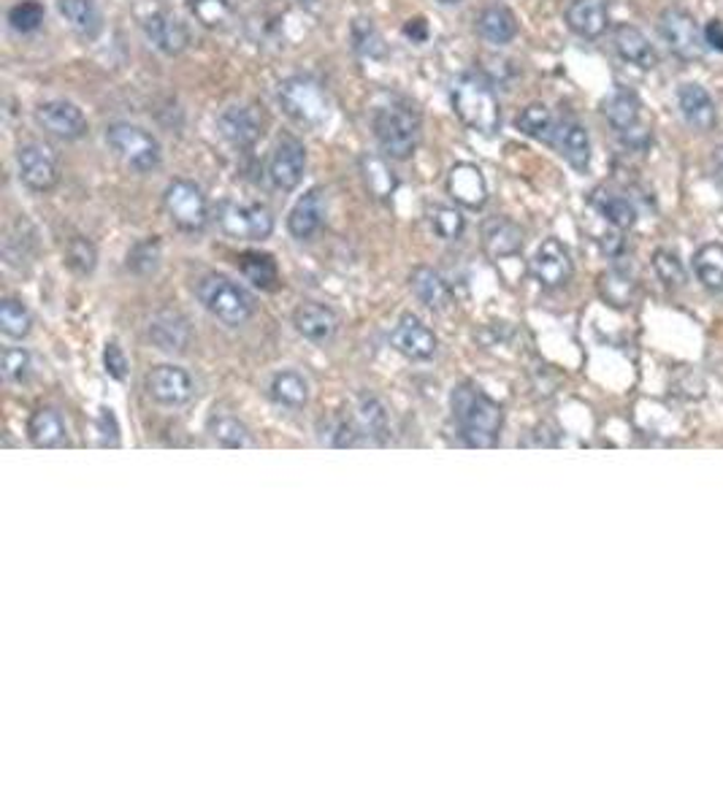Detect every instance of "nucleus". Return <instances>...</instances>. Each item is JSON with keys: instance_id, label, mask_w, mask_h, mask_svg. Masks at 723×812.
<instances>
[{"instance_id": "f3484780", "label": "nucleus", "mask_w": 723, "mask_h": 812, "mask_svg": "<svg viewBox=\"0 0 723 812\" xmlns=\"http://www.w3.org/2000/svg\"><path fill=\"white\" fill-rule=\"evenodd\" d=\"M217 130L236 150H249L263 136V119L253 106H228L217 117Z\"/></svg>"}, {"instance_id": "c756f323", "label": "nucleus", "mask_w": 723, "mask_h": 812, "mask_svg": "<svg viewBox=\"0 0 723 812\" xmlns=\"http://www.w3.org/2000/svg\"><path fill=\"white\" fill-rule=\"evenodd\" d=\"M477 33L488 43L504 47V43L515 41V36H518V20H515V14L507 5H488V9H482L477 14Z\"/></svg>"}, {"instance_id": "a211bd4d", "label": "nucleus", "mask_w": 723, "mask_h": 812, "mask_svg": "<svg viewBox=\"0 0 723 812\" xmlns=\"http://www.w3.org/2000/svg\"><path fill=\"white\" fill-rule=\"evenodd\" d=\"M150 341L163 352H184L193 341V328H190L188 318L171 309H163V312L152 314L150 320Z\"/></svg>"}, {"instance_id": "39448f33", "label": "nucleus", "mask_w": 723, "mask_h": 812, "mask_svg": "<svg viewBox=\"0 0 723 812\" xmlns=\"http://www.w3.org/2000/svg\"><path fill=\"white\" fill-rule=\"evenodd\" d=\"M106 141L114 150V155L128 168L139 173H150L160 166V141L150 130L139 128L130 123L108 125Z\"/></svg>"}, {"instance_id": "6e6552de", "label": "nucleus", "mask_w": 723, "mask_h": 812, "mask_svg": "<svg viewBox=\"0 0 723 812\" xmlns=\"http://www.w3.org/2000/svg\"><path fill=\"white\" fill-rule=\"evenodd\" d=\"M659 30L664 36V41L670 43L672 54H677L681 60H699L705 52V30H699L697 20L688 14L686 9H664L659 16Z\"/></svg>"}, {"instance_id": "1a4fd4ad", "label": "nucleus", "mask_w": 723, "mask_h": 812, "mask_svg": "<svg viewBox=\"0 0 723 812\" xmlns=\"http://www.w3.org/2000/svg\"><path fill=\"white\" fill-rule=\"evenodd\" d=\"M217 220L222 231L233 239L263 242L274 233V215L263 204H222Z\"/></svg>"}, {"instance_id": "4c0bfd02", "label": "nucleus", "mask_w": 723, "mask_h": 812, "mask_svg": "<svg viewBox=\"0 0 723 812\" xmlns=\"http://www.w3.org/2000/svg\"><path fill=\"white\" fill-rule=\"evenodd\" d=\"M238 269L260 291H274L276 282H280V269H276V260L271 255L244 253L238 258Z\"/></svg>"}, {"instance_id": "3c124183", "label": "nucleus", "mask_w": 723, "mask_h": 812, "mask_svg": "<svg viewBox=\"0 0 723 812\" xmlns=\"http://www.w3.org/2000/svg\"><path fill=\"white\" fill-rule=\"evenodd\" d=\"M98 434H101L103 447H119V423L108 407H103L98 414Z\"/></svg>"}, {"instance_id": "a878e982", "label": "nucleus", "mask_w": 723, "mask_h": 812, "mask_svg": "<svg viewBox=\"0 0 723 812\" xmlns=\"http://www.w3.org/2000/svg\"><path fill=\"white\" fill-rule=\"evenodd\" d=\"M569 30L580 38H599L610 27V9L607 0H572L567 9Z\"/></svg>"}, {"instance_id": "cd10ccee", "label": "nucleus", "mask_w": 723, "mask_h": 812, "mask_svg": "<svg viewBox=\"0 0 723 812\" xmlns=\"http://www.w3.org/2000/svg\"><path fill=\"white\" fill-rule=\"evenodd\" d=\"M410 287L417 296V301L426 304L434 312H444L450 307V301H453V293H450V285L444 282V276L439 271L428 269V266H417L412 271Z\"/></svg>"}, {"instance_id": "9d476101", "label": "nucleus", "mask_w": 723, "mask_h": 812, "mask_svg": "<svg viewBox=\"0 0 723 812\" xmlns=\"http://www.w3.org/2000/svg\"><path fill=\"white\" fill-rule=\"evenodd\" d=\"M16 166H20L22 182L30 190H36V193H49V190L57 188V155H54L47 144L30 141V144L20 146V152H16Z\"/></svg>"}, {"instance_id": "dca6fc26", "label": "nucleus", "mask_w": 723, "mask_h": 812, "mask_svg": "<svg viewBox=\"0 0 723 812\" xmlns=\"http://www.w3.org/2000/svg\"><path fill=\"white\" fill-rule=\"evenodd\" d=\"M390 341H393V347L401 356L412 358V361H428V358L437 356L439 350L437 334H434L421 318H415V314H404V318L396 323Z\"/></svg>"}, {"instance_id": "412c9836", "label": "nucleus", "mask_w": 723, "mask_h": 812, "mask_svg": "<svg viewBox=\"0 0 723 812\" xmlns=\"http://www.w3.org/2000/svg\"><path fill=\"white\" fill-rule=\"evenodd\" d=\"M325 222V193L320 188L307 190L287 215V231L298 242H307L323 228Z\"/></svg>"}, {"instance_id": "6e6d98bb", "label": "nucleus", "mask_w": 723, "mask_h": 812, "mask_svg": "<svg viewBox=\"0 0 723 812\" xmlns=\"http://www.w3.org/2000/svg\"><path fill=\"white\" fill-rule=\"evenodd\" d=\"M301 3L304 5H314V3H318V0H301Z\"/></svg>"}, {"instance_id": "bb28decb", "label": "nucleus", "mask_w": 723, "mask_h": 812, "mask_svg": "<svg viewBox=\"0 0 723 812\" xmlns=\"http://www.w3.org/2000/svg\"><path fill=\"white\" fill-rule=\"evenodd\" d=\"M27 439L41 450H54V447L68 444V425L63 414L54 407H38L27 420Z\"/></svg>"}, {"instance_id": "5fc2aeb1", "label": "nucleus", "mask_w": 723, "mask_h": 812, "mask_svg": "<svg viewBox=\"0 0 723 812\" xmlns=\"http://www.w3.org/2000/svg\"><path fill=\"white\" fill-rule=\"evenodd\" d=\"M713 168H715V173L723 179V146H715L713 150Z\"/></svg>"}, {"instance_id": "b1692460", "label": "nucleus", "mask_w": 723, "mask_h": 812, "mask_svg": "<svg viewBox=\"0 0 723 812\" xmlns=\"http://www.w3.org/2000/svg\"><path fill=\"white\" fill-rule=\"evenodd\" d=\"M677 106H681V114L686 117V123L692 128L702 130V133H710L719 123V112H715V103L710 98V92L705 90L702 85H683L677 90Z\"/></svg>"}, {"instance_id": "f704fd0d", "label": "nucleus", "mask_w": 723, "mask_h": 812, "mask_svg": "<svg viewBox=\"0 0 723 812\" xmlns=\"http://www.w3.org/2000/svg\"><path fill=\"white\" fill-rule=\"evenodd\" d=\"M269 394L274 404L285 409H304L309 401V383L298 372H280L271 377Z\"/></svg>"}, {"instance_id": "6ab92c4d", "label": "nucleus", "mask_w": 723, "mask_h": 812, "mask_svg": "<svg viewBox=\"0 0 723 812\" xmlns=\"http://www.w3.org/2000/svg\"><path fill=\"white\" fill-rule=\"evenodd\" d=\"M293 325H296V331L304 339L314 341V345H328L336 336V331H339V318H336L334 309L325 307V304L309 301L301 304V307L293 312Z\"/></svg>"}, {"instance_id": "603ef678", "label": "nucleus", "mask_w": 723, "mask_h": 812, "mask_svg": "<svg viewBox=\"0 0 723 812\" xmlns=\"http://www.w3.org/2000/svg\"><path fill=\"white\" fill-rule=\"evenodd\" d=\"M103 363H106V372L112 379H125V374H128V358H125L122 347L106 345Z\"/></svg>"}, {"instance_id": "c9c22d12", "label": "nucleus", "mask_w": 723, "mask_h": 812, "mask_svg": "<svg viewBox=\"0 0 723 812\" xmlns=\"http://www.w3.org/2000/svg\"><path fill=\"white\" fill-rule=\"evenodd\" d=\"M515 125H518L520 133H526L529 139L547 141V144H553V141H556L558 125H556V119H553L551 108H547L545 103H529V106H526L524 112L518 114Z\"/></svg>"}, {"instance_id": "de8ad7c7", "label": "nucleus", "mask_w": 723, "mask_h": 812, "mask_svg": "<svg viewBox=\"0 0 723 812\" xmlns=\"http://www.w3.org/2000/svg\"><path fill=\"white\" fill-rule=\"evenodd\" d=\"M9 22H11V27L20 33L38 30L43 22V5L38 3V0H22V3L11 5L9 9Z\"/></svg>"}, {"instance_id": "f03ea898", "label": "nucleus", "mask_w": 723, "mask_h": 812, "mask_svg": "<svg viewBox=\"0 0 723 812\" xmlns=\"http://www.w3.org/2000/svg\"><path fill=\"white\" fill-rule=\"evenodd\" d=\"M450 101H453L455 117L469 130L493 136L502 128V103L493 87L480 76H461L453 85Z\"/></svg>"}, {"instance_id": "72a5a7b5", "label": "nucleus", "mask_w": 723, "mask_h": 812, "mask_svg": "<svg viewBox=\"0 0 723 812\" xmlns=\"http://www.w3.org/2000/svg\"><path fill=\"white\" fill-rule=\"evenodd\" d=\"M209 434L217 444L228 447V450H244V447H253V430L236 417V414L217 412L209 417Z\"/></svg>"}, {"instance_id": "c03bdc74", "label": "nucleus", "mask_w": 723, "mask_h": 812, "mask_svg": "<svg viewBox=\"0 0 723 812\" xmlns=\"http://www.w3.org/2000/svg\"><path fill=\"white\" fill-rule=\"evenodd\" d=\"M352 47L363 57H385V41L383 33L374 27L372 20H356L352 22Z\"/></svg>"}, {"instance_id": "c85d7f7f", "label": "nucleus", "mask_w": 723, "mask_h": 812, "mask_svg": "<svg viewBox=\"0 0 723 812\" xmlns=\"http://www.w3.org/2000/svg\"><path fill=\"white\" fill-rule=\"evenodd\" d=\"M556 144L561 150L564 160L574 168V171H589L591 166V139L589 130L580 123H561L556 130Z\"/></svg>"}, {"instance_id": "79ce46f5", "label": "nucleus", "mask_w": 723, "mask_h": 812, "mask_svg": "<svg viewBox=\"0 0 723 812\" xmlns=\"http://www.w3.org/2000/svg\"><path fill=\"white\" fill-rule=\"evenodd\" d=\"M65 266L81 276L92 274L98 266L95 244L85 236H70L68 242H65Z\"/></svg>"}, {"instance_id": "ea45409f", "label": "nucleus", "mask_w": 723, "mask_h": 812, "mask_svg": "<svg viewBox=\"0 0 723 812\" xmlns=\"http://www.w3.org/2000/svg\"><path fill=\"white\" fill-rule=\"evenodd\" d=\"M33 328V314L30 309L25 307L16 298H5L0 304V331H3L9 339H25Z\"/></svg>"}, {"instance_id": "473e14b6", "label": "nucleus", "mask_w": 723, "mask_h": 812, "mask_svg": "<svg viewBox=\"0 0 723 812\" xmlns=\"http://www.w3.org/2000/svg\"><path fill=\"white\" fill-rule=\"evenodd\" d=\"M361 177L369 193L377 201H388L390 195L396 193V188H399V177H396L393 168L388 166V160L379 155L361 157Z\"/></svg>"}, {"instance_id": "0eeeda50", "label": "nucleus", "mask_w": 723, "mask_h": 812, "mask_svg": "<svg viewBox=\"0 0 723 812\" xmlns=\"http://www.w3.org/2000/svg\"><path fill=\"white\" fill-rule=\"evenodd\" d=\"M163 206H166L173 225L188 233L204 231L209 222V201H206L204 190L190 179L168 182V188L163 190Z\"/></svg>"}, {"instance_id": "37998d69", "label": "nucleus", "mask_w": 723, "mask_h": 812, "mask_svg": "<svg viewBox=\"0 0 723 812\" xmlns=\"http://www.w3.org/2000/svg\"><path fill=\"white\" fill-rule=\"evenodd\" d=\"M188 5L195 20L204 27H209V30H220L233 16L231 0H190Z\"/></svg>"}, {"instance_id": "393cba45", "label": "nucleus", "mask_w": 723, "mask_h": 812, "mask_svg": "<svg viewBox=\"0 0 723 812\" xmlns=\"http://www.w3.org/2000/svg\"><path fill=\"white\" fill-rule=\"evenodd\" d=\"M612 43H616V52L621 54L627 63L637 65V68L650 70V68H656V63H659V54H656L654 43L648 41V36H645L640 27L629 25V22L616 25V30H612Z\"/></svg>"}, {"instance_id": "864d4df0", "label": "nucleus", "mask_w": 723, "mask_h": 812, "mask_svg": "<svg viewBox=\"0 0 723 812\" xmlns=\"http://www.w3.org/2000/svg\"><path fill=\"white\" fill-rule=\"evenodd\" d=\"M705 43H708L710 49H719V52H723V25L721 22H708L705 25Z\"/></svg>"}, {"instance_id": "2eb2a0df", "label": "nucleus", "mask_w": 723, "mask_h": 812, "mask_svg": "<svg viewBox=\"0 0 723 812\" xmlns=\"http://www.w3.org/2000/svg\"><path fill=\"white\" fill-rule=\"evenodd\" d=\"M36 123L47 130L49 136L63 141H79L85 139L90 125L81 114L79 106L68 101H47L36 108Z\"/></svg>"}, {"instance_id": "58836bf2", "label": "nucleus", "mask_w": 723, "mask_h": 812, "mask_svg": "<svg viewBox=\"0 0 723 812\" xmlns=\"http://www.w3.org/2000/svg\"><path fill=\"white\" fill-rule=\"evenodd\" d=\"M599 287L607 304H612V307H629L634 301V293H637V280L627 269H610L602 276Z\"/></svg>"}, {"instance_id": "49530a36", "label": "nucleus", "mask_w": 723, "mask_h": 812, "mask_svg": "<svg viewBox=\"0 0 723 812\" xmlns=\"http://www.w3.org/2000/svg\"><path fill=\"white\" fill-rule=\"evenodd\" d=\"M157 266H160V242L157 239H144L128 253V269L133 274H155Z\"/></svg>"}, {"instance_id": "7ed1b4c3", "label": "nucleus", "mask_w": 723, "mask_h": 812, "mask_svg": "<svg viewBox=\"0 0 723 812\" xmlns=\"http://www.w3.org/2000/svg\"><path fill=\"white\" fill-rule=\"evenodd\" d=\"M195 296L204 304V309L209 314H215L220 323L225 325H244L255 314L258 304L255 296L242 287L238 282L228 280L225 274H204L195 285Z\"/></svg>"}, {"instance_id": "5701e85b", "label": "nucleus", "mask_w": 723, "mask_h": 812, "mask_svg": "<svg viewBox=\"0 0 723 812\" xmlns=\"http://www.w3.org/2000/svg\"><path fill=\"white\" fill-rule=\"evenodd\" d=\"M482 249L491 260L513 258L524 249V228L507 217H493L482 228Z\"/></svg>"}, {"instance_id": "4468645a", "label": "nucleus", "mask_w": 723, "mask_h": 812, "mask_svg": "<svg viewBox=\"0 0 723 812\" xmlns=\"http://www.w3.org/2000/svg\"><path fill=\"white\" fill-rule=\"evenodd\" d=\"M304 171H307V150L298 139L285 136L280 139V144L274 146L269 160V179L276 190L282 193H291L301 184Z\"/></svg>"}, {"instance_id": "7c9ffc66", "label": "nucleus", "mask_w": 723, "mask_h": 812, "mask_svg": "<svg viewBox=\"0 0 723 812\" xmlns=\"http://www.w3.org/2000/svg\"><path fill=\"white\" fill-rule=\"evenodd\" d=\"M591 204L596 206L602 217H605L610 225H616L618 231H629V228L637 225V209H634L632 201L621 193H612L607 188H596L591 195Z\"/></svg>"}, {"instance_id": "09e8293b", "label": "nucleus", "mask_w": 723, "mask_h": 812, "mask_svg": "<svg viewBox=\"0 0 723 812\" xmlns=\"http://www.w3.org/2000/svg\"><path fill=\"white\" fill-rule=\"evenodd\" d=\"M654 269L667 287H681L686 282V269H683L681 258L675 253H670V249H656Z\"/></svg>"}, {"instance_id": "e433bc0d", "label": "nucleus", "mask_w": 723, "mask_h": 812, "mask_svg": "<svg viewBox=\"0 0 723 812\" xmlns=\"http://www.w3.org/2000/svg\"><path fill=\"white\" fill-rule=\"evenodd\" d=\"M694 271L708 291L723 293V244L710 242L694 255Z\"/></svg>"}, {"instance_id": "ddd939ff", "label": "nucleus", "mask_w": 723, "mask_h": 812, "mask_svg": "<svg viewBox=\"0 0 723 812\" xmlns=\"http://www.w3.org/2000/svg\"><path fill=\"white\" fill-rule=\"evenodd\" d=\"M144 388L152 401L160 407H182L193 401L195 383L184 369L179 366H155L144 379Z\"/></svg>"}, {"instance_id": "a18cd8bd", "label": "nucleus", "mask_w": 723, "mask_h": 812, "mask_svg": "<svg viewBox=\"0 0 723 812\" xmlns=\"http://www.w3.org/2000/svg\"><path fill=\"white\" fill-rule=\"evenodd\" d=\"M358 423H361V430L366 436L383 439L388 434V412H385V407L374 396H363L358 401Z\"/></svg>"}, {"instance_id": "aec40b11", "label": "nucleus", "mask_w": 723, "mask_h": 812, "mask_svg": "<svg viewBox=\"0 0 723 812\" xmlns=\"http://www.w3.org/2000/svg\"><path fill=\"white\" fill-rule=\"evenodd\" d=\"M448 193L464 209H482L488 201V184L480 168L475 163H459L450 168Z\"/></svg>"}, {"instance_id": "9b49d317", "label": "nucleus", "mask_w": 723, "mask_h": 812, "mask_svg": "<svg viewBox=\"0 0 723 812\" xmlns=\"http://www.w3.org/2000/svg\"><path fill=\"white\" fill-rule=\"evenodd\" d=\"M605 117H607V123H610L612 128L621 133V139L627 141L629 146L648 144V130L640 125V117H643V103H640V98L634 95L632 90L612 92V95L605 101Z\"/></svg>"}, {"instance_id": "f8f14e48", "label": "nucleus", "mask_w": 723, "mask_h": 812, "mask_svg": "<svg viewBox=\"0 0 723 812\" xmlns=\"http://www.w3.org/2000/svg\"><path fill=\"white\" fill-rule=\"evenodd\" d=\"M531 274L547 291H558L567 285L574 274V263L569 249L558 239H545L531 258Z\"/></svg>"}, {"instance_id": "8fccbe9b", "label": "nucleus", "mask_w": 723, "mask_h": 812, "mask_svg": "<svg viewBox=\"0 0 723 812\" xmlns=\"http://www.w3.org/2000/svg\"><path fill=\"white\" fill-rule=\"evenodd\" d=\"M33 358L30 352L22 350V347H5L3 350V377L9 383H25L30 377Z\"/></svg>"}, {"instance_id": "4d7b16f0", "label": "nucleus", "mask_w": 723, "mask_h": 812, "mask_svg": "<svg viewBox=\"0 0 723 812\" xmlns=\"http://www.w3.org/2000/svg\"><path fill=\"white\" fill-rule=\"evenodd\" d=\"M439 3H461V0H439Z\"/></svg>"}, {"instance_id": "4be33fe9", "label": "nucleus", "mask_w": 723, "mask_h": 812, "mask_svg": "<svg viewBox=\"0 0 723 812\" xmlns=\"http://www.w3.org/2000/svg\"><path fill=\"white\" fill-rule=\"evenodd\" d=\"M144 33H146V38H150L152 47H155L157 52L168 54V57L182 54L190 43V33H188V27H184V22H179L177 16L166 14V11H157V14L146 16Z\"/></svg>"}, {"instance_id": "f257e3e1", "label": "nucleus", "mask_w": 723, "mask_h": 812, "mask_svg": "<svg viewBox=\"0 0 723 812\" xmlns=\"http://www.w3.org/2000/svg\"><path fill=\"white\" fill-rule=\"evenodd\" d=\"M450 404H453V414L459 420L461 439L469 447H496L499 436H502L504 425V412L491 396L482 394L475 385H459L453 388L450 396Z\"/></svg>"}, {"instance_id": "423d86ee", "label": "nucleus", "mask_w": 723, "mask_h": 812, "mask_svg": "<svg viewBox=\"0 0 723 812\" xmlns=\"http://www.w3.org/2000/svg\"><path fill=\"white\" fill-rule=\"evenodd\" d=\"M280 103L291 119L298 125H318L328 123L331 117V101L325 95L323 87L307 76H291L280 85Z\"/></svg>"}, {"instance_id": "a19ab883", "label": "nucleus", "mask_w": 723, "mask_h": 812, "mask_svg": "<svg viewBox=\"0 0 723 812\" xmlns=\"http://www.w3.org/2000/svg\"><path fill=\"white\" fill-rule=\"evenodd\" d=\"M428 222H431V231L437 233L439 239H444V242H455V239L464 236L466 231L464 215H461L455 206H431V209H428Z\"/></svg>"}, {"instance_id": "2f4dec72", "label": "nucleus", "mask_w": 723, "mask_h": 812, "mask_svg": "<svg viewBox=\"0 0 723 812\" xmlns=\"http://www.w3.org/2000/svg\"><path fill=\"white\" fill-rule=\"evenodd\" d=\"M57 11L65 16L76 36L95 38L103 30V16L95 0H57Z\"/></svg>"}, {"instance_id": "20e7f679", "label": "nucleus", "mask_w": 723, "mask_h": 812, "mask_svg": "<svg viewBox=\"0 0 723 812\" xmlns=\"http://www.w3.org/2000/svg\"><path fill=\"white\" fill-rule=\"evenodd\" d=\"M374 136L390 160H410L421 144V117L410 106H383L374 114Z\"/></svg>"}]
</instances>
